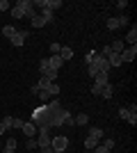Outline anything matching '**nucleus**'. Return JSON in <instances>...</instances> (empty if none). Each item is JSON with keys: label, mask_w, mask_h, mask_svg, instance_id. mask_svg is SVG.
I'll return each instance as SVG.
<instances>
[{"label": "nucleus", "mask_w": 137, "mask_h": 153, "mask_svg": "<svg viewBox=\"0 0 137 153\" xmlns=\"http://www.w3.org/2000/svg\"><path fill=\"white\" fill-rule=\"evenodd\" d=\"M103 135H105V133L101 130V128H91V130H89V135L85 137V149H96Z\"/></svg>", "instance_id": "nucleus-1"}, {"label": "nucleus", "mask_w": 137, "mask_h": 153, "mask_svg": "<svg viewBox=\"0 0 137 153\" xmlns=\"http://www.w3.org/2000/svg\"><path fill=\"white\" fill-rule=\"evenodd\" d=\"M66 146H69V137H66V135H53V140H50V149L53 151L64 153Z\"/></svg>", "instance_id": "nucleus-2"}, {"label": "nucleus", "mask_w": 137, "mask_h": 153, "mask_svg": "<svg viewBox=\"0 0 137 153\" xmlns=\"http://www.w3.org/2000/svg\"><path fill=\"white\" fill-rule=\"evenodd\" d=\"M128 23H130V21H128V16H124V14H121V16H112V19H107V23H105V25H107V30H119L121 25H128Z\"/></svg>", "instance_id": "nucleus-3"}, {"label": "nucleus", "mask_w": 137, "mask_h": 153, "mask_svg": "<svg viewBox=\"0 0 137 153\" xmlns=\"http://www.w3.org/2000/svg\"><path fill=\"white\" fill-rule=\"evenodd\" d=\"M137 57V46H128L121 51V62H133Z\"/></svg>", "instance_id": "nucleus-4"}, {"label": "nucleus", "mask_w": 137, "mask_h": 153, "mask_svg": "<svg viewBox=\"0 0 137 153\" xmlns=\"http://www.w3.org/2000/svg\"><path fill=\"white\" fill-rule=\"evenodd\" d=\"M94 64L98 66V71H101V73H110V64H107V59H105L103 55H98V53H96V57H94Z\"/></svg>", "instance_id": "nucleus-5"}, {"label": "nucleus", "mask_w": 137, "mask_h": 153, "mask_svg": "<svg viewBox=\"0 0 137 153\" xmlns=\"http://www.w3.org/2000/svg\"><path fill=\"white\" fill-rule=\"evenodd\" d=\"M19 2L23 5V9H25V16H27V19L37 16V9H34V2H32V0H19Z\"/></svg>", "instance_id": "nucleus-6"}, {"label": "nucleus", "mask_w": 137, "mask_h": 153, "mask_svg": "<svg viewBox=\"0 0 137 153\" xmlns=\"http://www.w3.org/2000/svg\"><path fill=\"white\" fill-rule=\"evenodd\" d=\"M105 59H107V64H110V69H117V66H121V64H124V62H121V55H119V53H110Z\"/></svg>", "instance_id": "nucleus-7"}, {"label": "nucleus", "mask_w": 137, "mask_h": 153, "mask_svg": "<svg viewBox=\"0 0 137 153\" xmlns=\"http://www.w3.org/2000/svg\"><path fill=\"white\" fill-rule=\"evenodd\" d=\"M21 130H23V135H25V137H37V126H34L32 121H25Z\"/></svg>", "instance_id": "nucleus-8"}, {"label": "nucleus", "mask_w": 137, "mask_h": 153, "mask_svg": "<svg viewBox=\"0 0 137 153\" xmlns=\"http://www.w3.org/2000/svg\"><path fill=\"white\" fill-rule=\"evenodd\" d=\"M94 85H96V87H107V85H110L107 73H96V76H94Z\"/></svg>", "instance_id": "nucleus-9"}, {"label": "nucleus", "mask_w": 137, "mask_h": 153, "mask_svg": "<svg viewBox=\"0 0 137 153\" xmlns=\"http://www.w3.org/2000/svg\"><path fill=\"white\" fill-rule=\"evenodd\" d=\"M25 39H27V32L23 30V32H16L9 41H12V46H23V44H25Z\"/></svg>", "instance_id": "nucleus-10"}, {"label": "nucleus", "mask_w": 137, "mask_h": 153, "mask_svg": "<svg viewBox=\"0 0 137 153\" xmlns=\"http://www.w3.org/2000/svg\"><path fill=\"white\" fill-rule=\"evenodd\" d=\"M48 64H50V69L59 71L62 66H64V59L59 57V55H50V57H48Z\"/></svg>", "instance_id": "nucleus-11"}, {"label": "nucleus", "mask_w": 137, "mask_h": 153, "mask_svg": "<svg viewBox=\"0 0 137 153\" xmlns=\"http://www.w3.org/2000/svg\"><path fill=\"white\" fill-rule=\"evenodd\" d=\"M124 44L137 46V25H133L130 30H128V34H126V41H124Z\"/></svg>", "instance_id": "nucleus-12"}, {"label": "nucleus", "mask_w": 137, "mask_h": 153, "mask_svg": "<svg viewBox=\"0 0 137 153\" xmlns=\"http://www.w3.org/2000/svg\"><path fill=\"white\" fill-rule=\"evenodd\" d=\"M2 153H16V137H7Z\"/></svg>", "instance_id": "nucleus-13"}, {"label": "nucleus", "mask_w": 137, "mask_h": 153, "mask_svg": "<svg viewBox=\"0 0 137 153\" xmlns=\"http://www.w3.org/2000/svg\"><path fill=\"white\" fill-rule=\"evenodd\" d=\"M23 16H25V9H23L21 2H16V5L12 7V19H23Z\"/></svg>", "instance_id": "nucleus-14"}, {"label": "nucleus", "mask_w": 137, "mask_h": 153, "mask_svg": "<svg viewBox=\"0 0 137 153\" xmlns=\"http://www.w3.org/2000/svg\"><path fill=\"white\" fill-rule=\"evenodd\" d=\"M59 57L64 59V62H69V59L73 57V48H71V46H62V51H59Z\"/></svg>", "instance_id": "nucleus-15"}, {"label": "nucleus", "mask_w": 137, "mask_h": 153, "mask_svg": "<svg viewBox=\"0 0 137 153\" xmlns=\"http://www.w3.org/2000/svg\"><path fill=\"white\" fill-rule=\"evenodd\" d=\"M30 23H32V27H37V30L46 25V21H44V16H41V14H37V16H32V19H30Z\"/></svg>", "instance_id": "nucleus-16"}, {"label": "nucleus", "mask_w": 137, "mask_h": 153, "mask_svg": "<svg viewBox=\"0 0 137 153\" xmlns=\"http://www.w3.org/2000/svg\"><path fill=\"white\" fill-rule=\"evenodd\" d=\"M73 123H76V126H87V123H89V114H78V117H73Z\"/></svg>", "instance_id": "nucleus-17"}, {"label": "nucleus", "mask_w": 137, "mask_h": 153, "mask_svg": "<svg viewBox=\"0 0 137 153\" xmlns=\"http://www.w3.org/2000/svg\"><path fill=\"white\" fill-rule=\"evenodd\" d=\"M124 48H126V44L121 41V39H119V41H114V44H110V51H112V53H119V55H121V51H124Z\"/></svg>", "instance_id": "nucleus-18"}, {"label": "nucleus", "mask_w": 137, "mask_h": 153, "mask_svg": "<svg viewBox=\"0 0 137 153\" xmlns=\"http://www.w3.org/2000/svg\"><path fill=\"white\" fill-rule=\"evenodd\" d=\"M46 91H48V94L55 98V96H59V85H57V82H50L48 87H46Z\"/></svg>", "instance_id": "nucleus-19"}, {"label": "nucleus", "mask_w": 137, "mask_h": 153, "mask_svg": "<svg viewBox=\"0 0 137 153\" xmlns=\"http://www.w3.org/2000/svg\"><path fill=\"white\" fill-rule=\"evenodd\" d=\"M16 32H19V30H16L14 25H5V27H2V34H5L7 39H12L14 34H16Z\"/></svg>", "instance_id": "nucleus-20"}, {"label": "nucleus", "mask_w": 137, "mask_h": 153, "mask_svg": "<svg viewBox=\"0 0 137 153\" xmlns=\"http://www.w3.org/2000/svg\"><path fill=\"white\" fill-rule=\"evenodd\" d=\"M39 71H41V76L50 71V64H48V59H41V62H39Z\"/></svg>", "instance_id": "nucleus-21"}, {"label": "nucleus", "mask_w": 137, "mask_h": 153, "mask_svg": "<svg viewBox=\"0 0 137 153\" xmlns=\"http://www.w3.org/2000/svg\"><path fill=\"white\" fill-rule=\"evenodd\" d=\"M112 94H114V89H112V85L103 87V91H101V96H103V98H112Z\"/></svg>", "instance_id": "nucleus-22"}, {"label": "nucleus", "mask_w": 137, "mask_h": 153, "mask_svg": "<svg viewBox=\"0 0 137 153\" xmlns=\"http://www.w3.org/2000/svg\"><path fill=\"white\" fill-rule=\"evenodd\" d=\"M37 96H39V98H41V103H44V105H46V103H48V101H50V98H53V96L48 94V91H46V89H41V91H39V94H37Z\"/></svg>", "instance_id": "nucleus-23"}, {"label": "nucleus", "mask_w": 137, "mask_h": 153, "mask_svg": "<svg viewBox=\"0 0 137 153\" xmlns=\"http://www.w3.org/2000/svg\"><path fill=\"white\" fill-rule=\"evenodd\" d=\"M87 73H89V76L94 78V76H96V73H101V71H98V66H96V64L91 62V64H87Z\"/></svg>", "instance_id": "nucleus-24"}, {"label": "nucleus", "mask_w": 137, "mask_h": 153, "mask_svg": "<svg viewBox=\"0 0 137 153\" xmlns=\"http://www.w3.org/2000/svg\"><path fill=\"white\" fill-rule=\"evenodd\" d=\"M53 14H55V12H50V9H41V16H44L46 23H50V21H53Z\"/></svg>", "instance_id": "nucleus-25"}, {"label": "nucleus", "mask_w": 137, "mask_h": 153, "mask_svg": "<svg viewBox=\"0 0 137 153\" xmlns=\"http://www.w3.org/2000/svg\"><path fill=\"white\" fill-rule=\"evenodd\" d=\"M23 123H25V121H23V119H19V117H14V119H12V128H16V130H21V128H23Z\"/></svg>", "instance_id": "nucleus-26"}, {"label": "nucleus", "mask_w": 137, "mask_h": 153, "mask_svg": "<svg viewBox=\"0 0 137 153\" xmlns=\"http://www.w3.org/2000/svg\"><path fill=\"white\" fill-rule=\"evenodd\" d=\"M48 85H50V82H48V80H46V78H41V80H39V82H37V85H34V87H37V89H46V87H48Z\"/></svg>", "instance_id": "nucleus-27"}, {"label": "nucleus", "mask_w": 137, "mask_h": 153, "mask_svg": "<svg viewBox=\"0 0 137 153\" xmlns=\"http://www.w3.org/2000/svg\"><path fill=\"white\" fill-rule=\"evenodd\" d=\"M119 117L128 121V119H130V112H128V108H121V110H119Z\"/></svg>", "instance_id": "nucleus-28"}, {"label": "nucleus", "mask_w": 137, "mask_h": 153, "mask_svg": "<svg viewBox=\"0 0 137 153\" xmlns=\"http://www.w3.org/2000/svg\"><path fill=\"white\" fill-rule=\"evenodd\" d=\"M25 146L30 149V151H32V149H37V140H34V137H27V142H25Z\"/></svg>", "instance_id": "nucleus-29"}, {"label": "nucleus", "mask_w": 137, "mask_h": 153, "mask_svg": "<svg viewBox=\"0 0 137 153\" xmlns=\"http://www.w3.org/2000/svg\"><path fill=\"white\" fill-rule=\"evenodd\" d=\"M59 51H62V44H50V53L53 55H59Z\"/></svg>", "instance_id": "nucleus-30"}, {"label": "nucleus", "mask_w": 137, "mask_h": 153, "mask_svg": "<svg viewBox=\"0 0 137 153\" xmlns=\"http://www.w3.org/2000/svg\"><path fill=\"white\" fill-rule=\"evenodd\" d=\"M94 57H96V51H89V53L85 55V62H87V64H91V62H94Z\"/></svg>", "instance_id": "nucleus-31"}, {"label": "nucleus", "mask_w": 137, "mask_h": 153, "mask_svg": "<svg viewBox=\"0 0 137 153\" xmlns=\"http://www.w3.org/2000/svg\"><path fill=\"white\" fill-rule=\"evenodd\" d=\"M12 119H14V117H5V119H2L0 123H2V126H5L7 130H9V128H12Z\"/></svg>", "instance_id": "nucleus-32"}, {"label": "nucleus", "mask_w": 137, "mask_h": 153, "mask_svg": "<svg viewBox=\"0 0 137 153\" xmlns=\"http://www.w3.org/2000/svg\"><path fill=\"white\" fill-rule=\"evenodd\" d=\"M94 153H110V149H105L103 144H98V146L94 149Z\"/></svg>", "instance_id": "nucleus-33"}, {"label": "nucleus", "mask_w": 137, "mask_h": 153, "mask_svg": "<svg viewBox=\"0 0 137 153\" xmlns=\"http://www.w3.org/2000/svg\"><path fill=\"white\" fill-rule=\"evenodd\" d=\"M9 2H7V0H0V12H7V9H9Z\"/></svg>", "instance_id": "nucleus-34"}, {"label": "nucleus", "mask_w": 137, "mask_h": 153, "mask_svg": "<svg viewBox=\"0 0 137 153\" xmlns=\"http://www.w3.org/2000/svg\"><path fill=\"white\" fill-rule=\"evenodd\" d=\"M101 91H103V87H96V85H91V94H94V96H101Z\"/></svg>", "instance_id": "nucleus-35"}, {"label": "nucleus", "mask_w": 137, "mask_h": 153, "mask_svg": "<svg viewBox=\"0 0 137 153\" xmlns=\"http://www.w3.org/2000/svg\"><path fill=\"white\" fill-rule=\"evenodd\" d=\"M103 146H105V149H110V151H112V149H114V140H105V144H103Z\"/></svg>", "instance_id": "nucleus-36"}, {"label": "nucleus", "mask_w": 137, "mask_h": 153, "mask_svg": "<svg viewBox=\"0 0 137 153\" xmlns=\"http://www.w3.org/2000/svg\"><path fill=\"white\" fill-rule=\"evenodd\" d=\"M117 7H119V9H126V7H128V2H126V0H119Z\"/></svg>", "instance_id": "nucleus-37"}, {"label": "nucleus", "mask_w": 137, "mask_h": 153, "mask_svg": "<svg viewBox=\"0 0 137 153\" xmlns=\"http://www.w3.org/2000/svg\"><path fill=\"white\" fill-rule=\"evenodd\" d=\"M39 151H41V153H55V151H53L50 146H46V149H39Z\"/></svg>", "instance_id": "nucleus-38"}, {"label": "nucleus", "mask_w": 137, "mask_h": 153, "mask_svg": "<svg viewBox=\"0 0 137 153\" xmlns=\"http://www.w3.org/2000/svg\"><path fill=\"white\" fill-rule=\"evenodd\" d=\"M5 130H7V128L2 126V123H0V135H5Z\"/></svg>", "instance_id": "nucleus-39"}, {"label": "nucleus", "mask_w": 137, "mask_h": 153, "mask_svg": "<svg viewBox=\"0 0 137 153\" xmlns=\"http://www.w3.org/2000/svg\"><path fill=\"white\" fill-rule=\"evenodd\" d=\"M0 146H2V142H0Z\"/></svg>", "instance_id": "nucleus-40"}, {"label": "nucleus", "mask_w": 137, "mask_h": 153, "mask_svg": "<svg viewBox=\"0 0 137 153\" xmlns=\"http://www.w3.org/2000/svg\"><path fill=\"white\" fill-rule=\"evenodd\" d=\"M55 153H57V151H55Z\"/></svg>", "instance_id": "nucleus-41"}]
</instances>
